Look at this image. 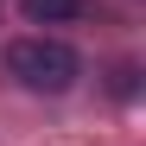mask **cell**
<instances>
[{"label": "cell", "instance_id": "cell-1", "mask_svg": "<svg viewBox=\"0 0 146 146\" xmlns=\"http://www.w3.org/2000/svg\"><path fill=\"white\" fill-rule=\"evenodd\" d=\"M7 76H19L32 95H64V89H76L83 64H76V51L57 44V38H19L13 51H7Z\"/></svg>", "mask_w": 146, "mask_h": 146}, {"label": "cell", "instance_id": "cell-3", "mask_svg": "<svg viewBox=\"0 0 146 146\" xmlns=\"http://www.w3.org/2000/svg\"><path fill=\"white\" fill-rule=\"evenodd\" d=\"M133 76H140V70H133V64H121V70H114V95H133Z\"/></svg>", "mask_w": 146, "mask_h": 146}, {"label": "cell", "instance_id": "cell-2", "mask_svg": "<svg viewBox=\"0 0 146 146\" xmlns=\"http://www.w3.org/2000/svg\"><path fill=\"white\" fill-rule=\"evenodd\" d=\"M83 0H26V19L32 26H64V19H76Z\"/></svg>", "mask_w": 146, "mask_h": 146}]
</instances>
